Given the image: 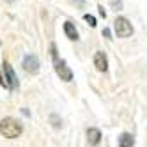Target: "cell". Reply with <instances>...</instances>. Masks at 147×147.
<instances>
[{"instance_id": "1", "label": "cell", "mask_w": 147, "mask_h": 147, "mask_svg": "<svg viewBox=\"0 0 147 147\" xmlns=\"http://www.w3.org/2000/svg\"><path fill=\"white\" fill-rule=\"evenodd\" d=\"M22 131H23V126L13 117H5L0 121V133L5 138H18L22 135Z\"/></svg>"}, {"instance_id": "2", "label": "cell", "mask_w": 147, "mask_h": 147, "mask_svg": "<svg viewBox=\"0 0 147 147\" xmlns=\"http://www.w3.org/2000/svg\"><path fill=\"white\" fill-rule=\"evenodd\" d=\"M51 57H53L55 71H57V75L60 76V80H64V82H71V80H73V71H71V67H69V66L66 64V60L59 59L55 45H51Z\"/></svg>"}, {"instance_id": "3", "label": "cell", "mask_w": 147, "mask_h": 147, "mask_svg": "<svg viewBox=\"0 0 147 147\" xmlns=\"http://www.w3.org/2000/svg\"><path fill=\"white\" fill-rule=\"evenodd\" d=\"M113 28H115V34H117V37H121V39H128V37H131V34H133V25L129 23V20L124 18V16L115 18Z\"/></svg>"}, {"instance_id": "4", "label": "cell", "mask_w": 147, "mask_h": 147, "mask_svg": "<svg viewBox=\"0 0 147 147\" xmlns=\"http://www.w3.org/2000/svg\"><path fill=\"white\" fill-rule=\"evenodd\" d=\"M23 69L27 71V73H32V75H36V73L39 71V59L36 57V55H27L25 59H23Z\"/></svg>"}, {"instance_id": "5", "label": "cell", "mask_w": 147, "mask_h": 147, "mask_svg": "<svg viewBox=\"0 0 147 147\" xmlns=\"http://www.w3.org/2000/svg\"><path fill=\"white\" fill-rule=\"evenodd\" d=\"M94 66H96V69L101 71V73H105L108 69V59H107V55H105L103 51H96V55H94Z\"/></svg>"}, {"instance_id": "6", "label": "cell", "mask_w": 147, "mask_h": 147, "mask_svg": "<svg viewBox=\"0 0 147 147\" xmlns=\"http://www.w3.org/2000/svg\"><path fill=\"white\" fill-rule=\"evenodd\" d=\"M4 69H5V80H7L9 89H18V78H16V75H14L11 64H7V62H5V64H4Z\"/></svg>"}, {"instance_id": "7", "label": "cell", "mask_w": 147, "mask_h": 147, "mask_svg": "<svg viewBox=\"0 0 147 147\" xmlns=\"http://www.w3.org/2000/svg\"><path fill=\"white\" fill-rule=\"evenodd\" d=\"M87 142H89V145L96 147L101 142V131L98 128H89L87 129Z\"/></svg>"}, {"instance_id": "8", "label": "cell", "mask_w": 147, "mask_h": 147, "mask_svg": "<svg viewBox=\"0 0 147 147\" xmlns=\"http://www.w3.org/2000/svg\"><path fill=\"white\" fill-rule=\"evenodd\" d=\"M64 32H66L67 39H71V41H78V39H80V36H78V30H76V27L73 25L71 22H66V23H64Z\"/></svg>"}, {"instance_id": "9", "label": "cell", "mask_w": 147, "mask_h": 147, "mask_svg": "<svg viewBox=\"0 0 147 147\" xmlns=\"http://www.w3.org/2000/svg\"><path fill=\"white\" fill-rule=\"evenodd\" d=\"M135 144V138H133V135L129 133H122L119 136V147H133Z\"/></svg>"}, {"instance_id": "10", "label": "cell", "mask_w": 147, "mask_h": 147, "mask_svg": "<svg viewBox=\"0 0 147 147\" xmlns=\"http://www.w3.org/2000/svg\"><path fill=\"white\" fill-rule=\"evenodd\" d=\"M50 121H51V126H53V128H60V117H59V115L57 113H51L50 115Z\"/></svg>"}, {"instance_id": "11", "label": "cell", "mask_w": 147, "mask_h": 147, "mask_svg": "<svg viewBox=\"0 0 147 147\" xmlns=\"http://www.w3.org/2000/svg\"><path fill=\"white\" fill-rule=\"evenodd\" d=\"M83 20H85V22H87V23H89V25H90L92 28L98 25V23H96V18H94L92 14H83Z\"/></svg>"}, {"instance_id": "12", "label": "cell", "mask_w": 147, "mask_h": 147, "mask_svg": "<svg viewBox=\"0 0 147 147\" xmlns=\"http://www.w3.org/2000/svg\"><path fill=\"white\" fill-rule=\"evenodd\" d=\"M110 5L113 11H121L122 9V0H110Z\"/></svg>"}, {"instance_id": "13", "label": "cell", "mask_w": 147, "mask_h": 147, "mask_svg": "<svg viewBox=\"0 0 147 147\" xmlns=\"http://www.w3.org/2000/svg\"><path fill=\"white\" fill-rule=\"evenodd\" d=\"M71 2L75 4L76 7H85V2H87V0H71Z\"/></svg>"}, {"instance_id": "14", "label": "cell", "mask_w": 147, "mask_h": 147, "mask_svg": "<svg viewBox=\"0 0 147 147\" xmlns=\"http://www.w3.org/2000/svg\"><path fill=\"white\" fill-rule=\"evenodd\" d=\"M103 36L107 37V39H112V37H110L112 34H110V30H108V28H105V30H103Z\"/></svg>"}, {"instance_id": "15", "label": "cell", "mask_w": 147, "mask_h": 147, "mask_svg": "<svg viewBox=\"0 0 147 147\" xmlns=\"http://www.w3.org/2000/svg\"><path fill=\"white\" fill-rule=\"evenodd\" d=\"M98 9H99V14H101L103 18H107V13H105V9H103V5H99Z\"/></svg>"}, {"instance_id": "16", "label": "cell", "mask_w": 147, "mask_h": 147, "mask_svg": "<svg viewBox=\"0 0 147 147\" xmlns=\"http://www.w3.org/2000/svg\"><path fill=\"white\" fill-rule=\"evenodd\" d=\"M5 2H9V4H13V2H14V0H5Z\"/></svg>"}]
</instances>
